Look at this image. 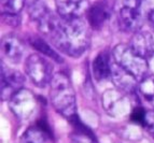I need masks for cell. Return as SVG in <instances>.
Instances as JSON below:
<instances>
[{
  "label": "cell",
  "mask_w": 154,
  "mask_h": 143,
  "mask_svg": "<svg viewBox=\"0 0 154 143\" xmlns=\"http://www.w3.org/2000/svg\"><path fill=\"white\" fill-rule=\"evenodd\" d=\"M56 49L68 56H81L90 45V33L82 18H62L51 37Z\"/></svg>",
  "instance_id": "obj_1"
},
{
  "label": "cell",
  "mask_w": 154,
  "mask_h": 143,
  "mask_svg": "<svg viewBox=\"0 0 154 143\" xmlns=\"http://www.w3.org/2000/svg\"><path fill=\"white\" fill-rule=\"evenodd\" d=\"M50 100L55 110L67 120L77 117L75 90L66 73L58 72L53 75L50 83Z\"/></svg>",
  "instance_id": "obj_2"
},
{
  "label": "cell",
  "mask_w": 154,
  "mask_h": 143,
  "mask_svg": "<svg viewBox=\"0 0 154 143\" xmlns=\"http://www.w3.org/2000/svg\"><path fill=\"white\" fill-rule=\"evenodd\" d=\"M114 62L134 75L137 80H142L148 75V60L131 49V45L118 44L112 51Z\"/></svg>",
  "instance_id": "obj_3"
},
{
  "label": "cell",
  "mask_w": 154,
  "mask_h": 143,
  "mask_svg": "<svg viewBox=\"0 0 154 143\" xmlns=\"http://www.w3.org/2000/svg\"><path fill=\"white\" fill-rule=\"evenodd\" d=\"M11 111L21 120H29L38 113L39 99L31 90L21 88L9 100Z\"/></svg>",
  "instance_id": "obj_4"
},
{
  "label": "cell",
  "mask_w": 154,
  "mask_h": 143,
  "mask_svg": "<svg viewBox=\"0 0 154 143\" xmlns=\"http://www.w3.org/2000/svg\"><path fill=\"white\" fill-rule=\"evenodd\" d=\"M29 16L36 23L40 32L51 38L60 22V16L55 15L41 0H36L29 5Z\"/></svg>",
  "instance_id": "obj_5"
},
{
  "label": "cell",
  "mask_w": 154,
  "mask_h": 143,
  "mask_svg": "<svg viewBox=\"0 0 154 143\" xmlns=\"http://www.w3.org/2000/svg\"><path fill=\"white\" fill-rule=\"evenodd\" d=\"M25 71L29 80L38 87L50 85L53 78V68L48 59L39 54H31L25 61Z\"/></svg>",
  "instance_id": "obj_6"
},
{
  "label": "cell",
  "mask_w": 154,
  "mask_h": 143,
  "mask_svg": "<svg viewBox=\"0 0 154 143\" xmlns=\"http://www.w3.org/2000/svg\"><path fill=\"white\" fill-rule=\"evenodd\" d=\"M144 0H123L119 14V22L125 31L136 32L143 22Z\"/></svg>",
  "instance_id": "obj_7"
},
{
  "label": "cell",
  "mask_w": 154,
  "mask_h": 143,
  "mask_svg": "<svg viewBox=\"0 0 154 143\" xmlns=\"http://www.w3.org/2000/svg\"><path fill=\"white\" fill-rule=\"evenodd\" d=\"M121 90H106L103 95L101 101L105 111L110 115L111 117L120 118L124 117L127 114L131 115V103L127 98L122 94Z\"/></svg>",
  "instance_id": "obj_8"
},
{
  "label": "cell",
  "mask_w": 154,
  "mask_h": 143,
  "mask_svg": "<svg viewBox=\"0 0 154 143\" xmlns=\"http://www.w3.org/2000/svg\"><path fill=\"white\" fill-rule=\"evenodd\" d=\"M25 78L17 70L1 66V99L10 100L17 90L23 88Z\"/></svg>",
  "instance_id": "obj_9"
},
{
  "label": "cell",
  "mask_w": 154,
  "mask_h": 143,
  "mask_svg": "<svg viewBox=\"0 0 154 143\" xmlns=\"http://www.w3.org/2000/svg\"><path fill=\"white\" fill-rule=\"evenodd\" d=\"M57 14L62 18H80L88 13V0H55Z\"/></svg>",
  "instance_id": "obj_10"
},
{
  "label": "cell",
  "mask_w": 154,
  "mask_h": 143,
  "mask_svg": "<svg viewBox=\"0 0 154 143\" xmlns=\"http://www.w3.org/2000/svg\"><path fill=\"white\" fill-rule=\"evenodd\" d=\"M111 15V8L106 0H98L88 10V20L94 29H100Z\"/></svg>",
  "instance_id": "obj_11"
},
{
  "label": "cell",
  "mask_w": 154,
  "mask_h": 143,
  "mask_svg": "<svg viewBox=\"0 0 154 143\" xmlns=\"http://www.w3.org/2000/svg\"><path fill=\"white\" fill-rule=\"evenodd\" d=\"M131 49L144 59H150L154 55V39L148 31L138 30L134 33L131 43Z\"/></svg>",
  "instance_id": "obj_12"
},
{
  "label": "cell",
  "mask_w": 154,
  "mask_h": 143,
  "mask_svg": "<svg viewBox=\"0 0 154 143\" xmlns=\"http://www.w3.org/2000/svg\"><path fill=\"white\" fill-rule=\"evenodd\" d=\"M111 79L119 90L123 93H133L137 87V79L129 72L124 70L116 62H113L111 68Z\"/></svg>",
  "instance_id": "obj_13"
},
{
  "label": "cell",
  "mask_w": 154,
  "mask_h": 143,
  "mask_svg": "<svg viewBox=\"0 0 154 143\" xmlns=\"http://www.w3.org/2000/svg\"><path fill=\"white\" fill-rule=\"evenodd\" d=\"M24 44L15 35H5L1 39V51L11 62H18L24 54Z\"/></svg>",
  "instance_id": "obj_14"
},
{
  "label": "cell",
  "mask_w": 154,
  "mask_h": 143,
  "mask_svg": "<svg viewBox=\"0 0 154 143\" xmlns=\"http://www.w3.org/2000/svg\"><path fill=\"white\" fill-rule=\"evenodd\" d=\"M111 68L112 64L110 62V57L108 54L106 52L99 53L93 61V75L97 81H105L111 77Z\"/></svg>",
  "instance_id": "obj_15"
},
{
  "label": "cell",
  "mask_w": 154,
  "mask_h": 143,
  "mask_svg": "<svg viewBox=\"0 0 154 143\" xmlns=\"http://www.w3.org/2000/svg\"><path fill=\"white\" fill-rule=\"evenodd\" d=\"M49 135L48 126L39 122L37 125L30 126L23 132L21 137V143H46Z\"/></svg>",
  "instance_id": "obj_16"
},
{
  "label": "cell",
  "mask_w": 154,
  "mask_h": 143,
  "mask_svg": "<svg viewBox=\"0 0 154 143\" xmlns=\"http://www.w3.org/2000/svg\"><path fill=\"white\" fill-rule=\"evenodd\" d=\"M70 122L73 125V131L71 133L72 143H98L92 131L80 122L78 116Z\"/></svg>",
  "instance_id": "obj_17"
},
{
  "label": "cell",
  "mask_w": 154,
  "mask_h": 143,
  "mask_svg": "<svg viewBox=\"0 0 154 143\" xmlns=\"http://www.w3.org/2000/svg\"><path fill=\"white\" fill-rule=\"evenodd\" d=\"M29 42H30L31 46H32L33 49H36L37 51L40 52L41 54H43V55H45V56L50 57L52 59H54V60L58 61V62H62L63 61L62 57L59 56L58 53L45 40L39 38V37H32L29 40Z\"/></svg>",
  "instance_id": "obj_18"
},
{
  "label": "cell",
  "mask_w": 154,
  "mask_h": 143,
  "mask_svg": "<svg viewBox=\"0 0 154 143\" xmlns=\"http://www.w3.org/2000/svg\"><path fill=\"white\" fill-rule=\"evenodd\" d=\"M139 90L142 98L154 107V74H148L141 80L139 84Z\"/></svg>",
  "instance_id": "obj_19"
},
{
  "label": "cell",
  "mask_w": 154,
  "mask_h": 143,
  "mask_svg": "<svg viewBox=\"0 0 154 143\" xmlns=\"http://www.w3.org/2000/svg\"><path fill=\"white\" fill-rule=\"evenodd\" d=\"M1 14H20L24 8L25 0H0Z\"/></svg>",
  "instance_id": "obj_20"
},
{
  "label": "cell",
  "mask_w": 154,
  "mask_h": 143,
  "mask_svg": "<svg viewBox=\"0 0 154 143\" xmlns=\"http://www.w3.org/2000/svg\"><path fill=\"white\" fill-rule=\"evenodd\" d=\"M143 127L149 132V135L154 139V111H148L146 113V117H144Z\"/></svg>",
  "instance_id": "obj_21"
},
{
  "label": "cell",
  "mask_w": 154,
  "mask_h": 143,
  "mask_svg": "<svg viewBox=\"0 0 154 143\" xmlns=\"http://www.w3.org/2000/svg\"><path fill=\"white\" fill-rule=\"evenodd\" d=\"M146 113L141 108H133L131 113V118L133 122L137 123V124H140V125L143 126V122H144V117H146Z\"/></svg>",
  "instance_id": "obj_22"
},
{
  "label": "cell",
  "mask_w": 154,
  "mask_h": 143,
  "mask_svg": "<svg viewBox=\"0 0 154 143\" xmlns=\"http://www.w3.org/2000/svg\"><path fill=\"white\" fill-rule=\"evenodd\" d=\"M1 16H2L5 23L10 26H17L21 22L20 14H1Z\"/></svg>",
  "instance_id": "obj_23"
},
{
  "label": "cell",
  "mask_w": 154,
  "mask_h": 143,
  "mask_svg": "<svg viewBox=\"0 0 154 143\" xmlns=\"http://www.w3.org/2000/svg\"><path fill=\"white\" fill-rule=\"evenodd\" d=\"M148 20H149V24L151 26V28L154 30V9L151 10L148 14Z\"/></svg>",
  "instance_id": "obj_24"
}]
</instances>
